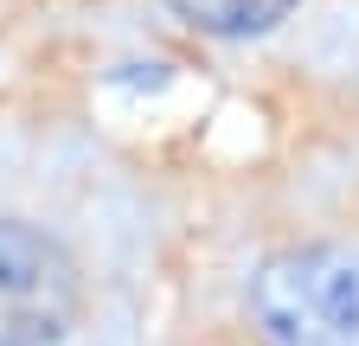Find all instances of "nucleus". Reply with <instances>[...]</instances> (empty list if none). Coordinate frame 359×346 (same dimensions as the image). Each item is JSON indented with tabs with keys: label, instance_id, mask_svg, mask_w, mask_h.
I'll return each mask as SVG.
<instances>
[{
	"label": "nucleus",
	"instance_id": "obj_1",
	"mask_svg": "<svg viewBox=\"0 0 359 346\" xmlns=\"http://www.w3.org/2000/svg\"><path fill=\"white\" fill-rule=\"evenodd\" d=\"M250 327L263 333V346H353L359 340L353 256L327 244L276 250L250 276Z\"/></svg>",
	"mask_w": 359,
	"mask_h": 346
},
{
	"label": "nucleus",
	"instance_id": "obj_2",
	"mask_svg": "<svg viewBox=\"0 0 359 346\" xmlns=\"http://www.w3.org/2000/svg\"><path fill=\"white\" fill-rule=\"evenodd\" d=\"M77 308L83 276L71 250L26 219H0V346H58Z\"/></svg>",
	"mask_w": 359,
	"mask_h": 346
},
{
	"label": "nucleus",
	"instance_id": "obj_3",
	"mask_svg": "<svg viewBox=\"0 0 359 346\" xmlns=\"http://www.w3.org/2000/svg\"><path fill=\"white\" fill-rule=\"evenodd\" d=\"M167 7L212 39H257L269 26H283L295 13V0H167Z\"/></svg>",
	"mask_w": 359,
	"mask_h": 346
}]
</instances>
